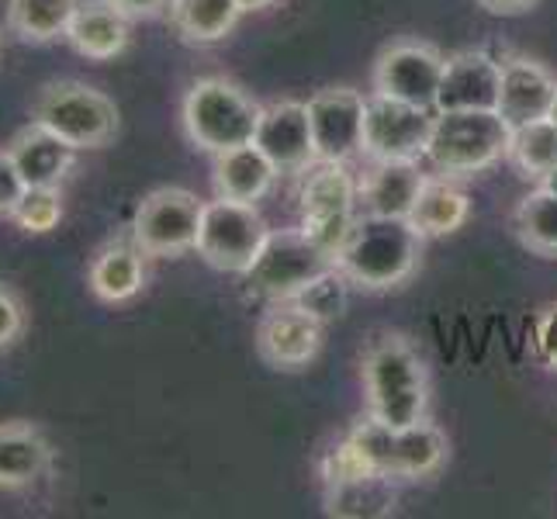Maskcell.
<instances>
[{
	"mask_svg": "<svg viewBox=\"0 0 557 519\" xmlns=\"http://www.w3.org/2000/svg\"><path fill=\"white\" fill-rule=\"evenodd\" d=\"M419 249L422 233L409 219L363 215L336 249V267L350 277V284L381 292V287L401 284L416 271Z\"/></svg>",
	"mask_w": 557,
	"mask_h": 519,
	"instance_id": "1",
	"label": "cell"
},
{
	"mask_svg": "<svg viewBox=\"0 0 557 519\" xmlns=\"http://www.w3.org/2000/svg\"><path fill=\"white\" fill-rule=\"evenodd\" d=\"M363 388L371 416L388 427H412L426 419V371L406 339L384 336L363 357Z\"/></svg>",
	"mask_w": 557,
	"mask_h": 519,
	"instance_id": "2",
	"label": "cell"
},
{
	"mask_svg": "<svg viewBox=\"0 0 557 519\" xmlns=\"http://www.w3.org/2000/svg\"><path fill=\"white\" fill-rule=\"evenodd\" d=\"M512 125L498 111H436L426 160L444 173H482L509 152Z\"/></svg>",
	"mask_w": 557,
	"mask_h": 519,
	"instance_id": "3",
	"label": "cell"
},
{
	"mask_svg": "<svg viewBox=\"0 0 557 519\" xmlns=\"http://www.w3.org/2000/svg\"><path fill=\"white\" fill-rule=\"evenodd\" d=\"M350 444L371 471L388 478H422L433 474L447 457V440L426 422L388 427L381 419H363L350 433Z\"/></svg>",
	"mask_w": 557,
	"mask_h": 519,
	"instance_id": "4",
	"label": "cell"
},
{
	"mask_svg": "<svg viewBox=\"0 0 557 519\" xmlns=\"http://www.w3.org/2000/svg\"><path fill=\"white\" fill-rule=\"evenodd\" d=\"M260 111L246 94L225 81H198L184 101V125L190 143L208 152H225L253 143Z\"/></svg>",
	"mask_w": 557,
	"mask_h": 519,
	"instance_id": "5",
	"label": "cell"
},
{
	"mask_svg": "<svg viewBox=\"0 0 557 519\" xmlns=\"http://www.w3.org/2000/svg\"><path fill=\"white\" fill-rule=\"evenodd\" d=\"M35 122L73 149H101L119 132V108L87 84H52L35 104Z\"/></svg>",
	"mask_w": 557,
	"mask_h": 519,
	"instance_id": "6",
	"label": "cell"
},
{
	"mask_svg": "<svg viewBox=\"0 0 557 519\" xmlns=\"http://www.w3.org/2000/svg\"><path fill=\"white\" fill-rule=\"evenodd\" d=\"M336 257L322 249L312 236L298 233H271L260 257L246 271L249 292L271 301H292L305 284H312L322 271H330Z\"/></svg>",
	"mask_w": 557,
	"mask_h": 519,
	"instance_id": "7",
	"label": "cell"
},
{
	"mask_svg": "<svg viewBox=\"0 0 557 519\" xmlns=\"http://www.w3.org/2000/svg\"><path fill=\"white\" fill-rule=\"evenodd\" d=\"M267 236H271V228L253 205L219 198L208 201L201 211L195 249L205 257V263L219 267V271L246 274L260 257Z\"/></svg>",
	"mask_w": 557,
	"mask_h": 519,
	"instance_id": "8",
	"label": "cell"
},
{
	"mask_svg": "<svg viewBox=\"0 0 557 519\" xmlns=\"http://www.w3.org/2000/svg\"><path fill=\"white\" fill-rule=\"evenodd\" d=\"M357 195L360 187L354 184L347 166L315 163L301 187V233L336 257V249L357 222Z\"/></svg>",
	"mask_w": 557,
	"mask_h": 519,
	"instance_id": "9",
	"label": "cell"
},
{
	"mask_svg": "<svg viewBox=\"0 0 557 519\" xmlns=\"http://www.w3.org/2000/svg\"><path fill=\"white\" fill-rule=\"evenodd\" d=\"M205 205L181 187H160L136 211V246L149 257H181L198 243Z\"/></svg>",
	"mask_w": 557,
	"mask_h": 519,
	"instance_id": "10",
	"label": "cell"
},
{
	"mask_svg": "<svg viewBox=\"0 0 557 519\" xmlns=\"http://www.w3.org/2000/svg\"><path fill=\"white\" fill-rule=\"evenodd\" d=\"M433 132V114L430 108H416L395 98H377L368 101L363 111V157L377 160H419L426 157Z\"/></svg>",
	"mask_w": 557,
	"mask_h": 519,
	"instance_id": "11",
	"label": "cell"
},
{
	"mask_svg": "<svg viewBox=\"0 0 557 519\" xmlns=\"http://www.w3.org/2000/svg\"><path fill=\"white\" fill-rule=\"evenodd\" d=\"M444 70L447 60L433 46L398 42L381 52V60L374 66V87L384 98L436 111V94H440V81H444Z\"/></svg>",
	"mask_w": 557,
	"mask_h": 519,
	"instance_id": "12",
	"label": "cell"
},
{
	"mask_svg": "<svg viewBox=\"0 0 557 519\" xmlns=\"http://www.w3.org/2000/svg\"><path fill=\"white\" fill-rule=\"evenodd\" d=\"M363 111H368V101L350 87L315 94L309 101L315 163H347L363 152Z\"/></svg>",
	"mask_w": 557,
	"mask_h": 519,
	"instance_id": "13",
	"label": "cell"
},
{
	"mask_svg": "<svg viewBox=\"0 0 557 519\" xmlns=\"http://www.w3.org/2000/svg\"><path fill=\"white\" fill-rule=\"evenodd\" d=\"M253 143L263 157L277 166V173H298L315 163V143L309 125V104L284 101L260 111V125Z\"/></svg>",
	"mask_w": 557,
	"mask_h": 519,
	"instance_id": "14",
	"label": "cell"
},
{
	"mask_svg": "<svg viewBox=\"0 0 557 519\" xmlns=\"http://www.w3.org/2000/svg\"><path fill=\"white\" fill-rule=\"evenodd\" d=\"M322 346V322L295 301H277L274 312L260 322V354L281 371H298L312 363Z\"/></svg>",
	"mask_w": 557,
	"mask_h": 519,
	"instance_id": "15",
	"label": "cell"
},
{
	"mask_svg": "<svg viewBox=\"0 0 557 519\" xmlns=\"http://www.w3.org/2000/svg\"><path fill=\"white\" fill-rule=\"evenodd\" d=\"M503 63L488 52H460L447 60L436 94V111H498Z\"/></svg>",
	"mask_w": 557,
	"mask_h": 519,
	"instance_id": "16",
	"label": "cell"
},
{
	"mask_svg": "<svg viewBox=\"0 0 557 519\" xmlns=\"http://www.w3.org/2000/svg\"><path fill=\"white\" fill-rule=\"evenodd\" d=\"M557 101V81L533 60L503 63V90H498V114L516 128L536 119H550Z\"/></svg>",
	"mask_w": 557,
	"mask_h": 519,
	"instance_id": "17",
	"label": "cell"
},
{
	"mask_svg": "<svg viewBox=\"0 0 557 519\" xmlns=\"http://www.w3.org/2000/svg\"><path fill=\"white\" fill-rule=\"evenodd\" d=\"M8 152L17 163V170H22L28 187H60V181L73 170L76 160V149L38 122L17 132Z\"/></svg>",
	"mask_w": 557,
	"mask_h": 519,
	"instance_id": "18",
	"label": "cell"
},
{
	"mask_svg": "<svg viewBox=\"0 0 557 519\" xmlns=\"http://www.w3.org/2000/svg\"><path fill=\"white\" fill-rule=\"evenodd\" d=\"M422 184L426 177L419 173L416 160H377L360 184V201L368 215L409 219Z\"/></svg>",
	"mask_w": 557,
	"mask_h": 519,
	"instance_id": "19",
	"label": "cell"
},
{
	"mask_svg": "<svg viewBox=\"0 0 557 519\" xmlns=\"http://www.w3.org/2000/svg\"><path fill=\"white\" fill-rule=\"evenodd\" d=\"M66 38L87 60H114L128 46V14L122 8H114L111 0L76 4Z\"/></svg>",
	"mask_w": 557,
	"mask_h": 519,
	"instance_id": "20",
	"label": "cell"
},
{
	"mask_svg": "<svg viewBox=\"0 0 557 519\" xmlns=\"http://www.w3.org/2000/svg\"><path fill=\"white\" fill-rule=\"evenodd\" d=\"M277 177V166L263 157L257 143L225 149L215 157V195L228 201L257 205Z\"/></svg>",
	"mask_w": 557,
	"mask_h": 519,
	"instance_id": "21",
	"label": "cell"
},
{
	"mask_svg": "<svg viewBox=\"0 0 557 519\" xmlns=\"http://www.w3.org/2000/svg\"><path fill=\"white\" fill-rule=\"evenodd\" d=\"M52 465V447L42 430L28 422H4L0 427V489L35 485Z\"/></svg>",
	"mask_w": 557,
	"mask_h": 519,
	"instance_id": "22",
	"label": "cell"
},
{
	"mask_svg": "<svg viewBox=\"0 0 557 519\" xmlns=\"http://www.w3.org/2000/svg\"><path fill=\"white\" fill-rule=\"evenodd\" d=\"M143 249L139 246H125V243H114L108 249H101L98 260L90 267V292L98 295L101 301H128L143 292Z\"/></svg>",
	"mask_w": 557,
	"mask_h": 519,
	"instance_id": "23",
	"label": "cell"
},
{
	"mask_svg": "<svg viewBox=\"0 0 557 519\" xmlns=\"http://www.w3.org/2000/svg\"><path fill=\"white\" fill-rule=\"evenodd\" d=\"M395 506V489L392 478L381 471H368L347 478V482L330 485V512L347 516V519H374L388 516Z\"/></svg>",
	"mask_w": 557,
	"mask_h": 519,
	"instance_id": "24",
	"label": "cell"
},
{
	"mask_svg": "<svg viewBox=\"0 0 557 519\" xmlns=\"http://www.w3.org/2000/svg\"><path fill=\"white\" fill-rule=\"evenodd\" d=\"M409 222L422 236H447L468 222V195L447 181H426L416 198Z\"/></svg>",
	"mask_w": 557,
	"mask_h": 519,
	"instance_id": "25",
	"label": "cell"
},
{
	"mask_svg": "<svg viewBox=\"0 0 557 519\" xmlns=\"http://www.w3.org/2000/svg\"><path fill=\"white\" fill-rule=\"evenodd\" d=\"M512 166L530 181H547L557 170V122L554 119H536L527 125H516L509 136Z\"/></svg>",
	"mask_w": 557,
	"mask_h": 519,
	"instance_id": "26",
	"label": "cell"
},
{
	"mask_svg": "<svg viewBox=\"0 0 557 519\" xmlns=\"http://www.w3.org/2000/svg\"><path fill=\"white\" fill-rule=\"evenodd\" d=\"M170 14H174V25L187 42L208 46L233 32L243 8L236 0H174Z\"/></svg>",
	"mask_w": 557,
	"mask_h": 519,
	"instance_id": "27",
	"label": "cell"
},
{
	"mask_svg": "<svg viewBox=\"0 0 557 519\" xmlns=\"http://www.w3.org/2000/svg\"><path fill=\"white\" fill-rule=\"evenodd\" d=\"M73 11L76 0H11L8 25L25 42H52V38L66 35Z\"/></svg>",
	"mask_w": 557,
	"mask_h": 519,
	"instance_id": "28",
	"label": "cell"
},
{
	"mask_svg": "<svg viewBox=\"0 0 557 519\" xmlns=\"http://www.w3.org/2000/svg\"><path fill=\"white\" fill-rule=\"evenodd\" d=\"M516 233L541 257H557V195L550 187L533 190L516 211Z\"/></svg>",
	"mask_w": 557,
	"mask_h": 519,
	"instance_id": "29",
	"label": "cell"
},
{
	"mask_svg": "<svg viewBox=\"0 0 557 519\" xmlns=\"http://www.w3.org/2000/svg\"><path fill=\"white\" fill-rule=\"evenodd\" d=\"M347 298H350V277L333 263L330 271H322L312 284H305L292 301L298 309L309 312L312 319L330 322L347 312Z\"/></svg>",
	"mask_w": 557,
	"mask_h": 519,
	"instance_id": "30",
	"label": "cell"
},
{
	"mask_svg": "<svg viewBox=\"0 0 557 519\" xmlns=\"http://www.w3.org/2000/svg\"><path fill=\"white\" fill-rule=\"evenodd\" d=\"M11 219L22 225L25 233H35V236L52 233V228L60 225V219H63V198H60V190H55V187H28L22 205L14 208Z\"/></svg>",
	"mask_w": 557,
	"mask_h": 519,
	"instance_id": "31",
	"label": "cell"
},
{
	"mask_svg": "<svg viewBox=\"0 0 557 519\" xmlns=\"http://www.w3.org/2000/svg\"><path fill=\"white\" fill-rule=\"evenodd\" d=\"M25 190H28V184L22 177V170H17L8 149H0V219L14 215V208L22 205Z\"/></svg>",
	"mask_w": 557,
	"mask_h": 519,
	"instance_id": "32",
	"label": "cell"
},
{
	"mask_svg": "<svg viewBox=\"0 0 557 519\" xmlns=\"http://www.w3.org/2000/svg\"><path fill=\"white\" fill-rule=\"evenodd\" d=\"M25 330V309L22 301L14 298V292H8L4 284H0V350L11 346L17 336Z\"/></svg>",
	"mask_w": 557,
	"mask_h": 519,
	"instance_id": "33",
	"label": "cell"
},
{
	"mask_svg": "<svg viewBox=\"0 0 557 519\" xmlns=\"http://www.w3.org/2000/svg\"><path fill=\"white\" fill-rule=\"evenodd\" d=\"M533 339H536V354H541V360L557 371V305L544 309V316L536 319Z\"/></svg>",
	"mask_w": 557,
	"mask_h": 519,
	"instance_id": "34",
	"label": "cell"
},
{
	"mask_svg": "<svg viewBox=\"0 0 557 519\" xmlns=\"http://www.w3.org/2000/svg\"><path fill=\"white\" fill-rule=\"evenodd\" d=\"M114 8H122L128 17H157L174 8V0H111Z\"/></svg>",
	"mask_w": 557,
	"mask_h": 519,
	"instance_id": "35",
	"label": "cell"
},
{
	"mask_svg": "<svg viewBox=\"0 0 557 519\" xmlns=\"http://www.w3.org/2000/svg\"><path fill=\"white\" fill-rule=\"evenodd\" d=\"M478 4L492 14H523V11L536 8V0H478Z\"/></svg>",
	"mask_w": 557,
	"mask_h": 519,
	"instance_id": "36",
	"label": "cell"
},
{
	"mask_svg": "<svg viewBox=\"0 0 557 519\" xmlns=\"http://www.w3.org/2000/svg\"><path fill=\"white\" fill-rule=\"evenodd\" d=\"M236 4H239L243 11H263V8L277 4V0H236Z\"/></svg>",
	"mask_w": 557,
	"mask_h": 519,
	"instance_id": "37",
	"label": "cell"
},
{
	"mask_svg": "<svg viewBox=\"0 0 557 519\" xmlns=\"http://www.w3.org/2000/svg\"><path fill=\"white\" fill-rule=\"evenodd\" d=\"M544 187H550V190H554V195H557V170H554V173H550V177L544 181Z\"/></svg>",
	"mask_w": 557,
	"mask_h": 519,
	"instance_id": "38",
	"label": "cell"
},
{
	"mask_svg": "<svg viewBox=\"0 0 557 519\" xmlns=\"http://www.w3.org/2000/svg\"><path fill=\"white\" fill-rule=\"evenodd\" d=\"M550 119L557 122V101H554V111H550Z\"/></svg>",
	"mask_w": 557,
	"mask_h": 519,
	"instance_id": "39",
	"label": "cell"
},
{
	"mask_svg": "<svg viewBox=\"0 0 557 519\" xmlns=\"http://www.w3.org/2000/svg\"><path fill=\"white\" fill-rule=\"evenodd\" d=\"M0 42H4V32H0Z\"/></svg>",
	"mask_w": 557,
	"mask_h": 519,
	"instance_id": "40",
	"label": "cell"
}]
</instances>
